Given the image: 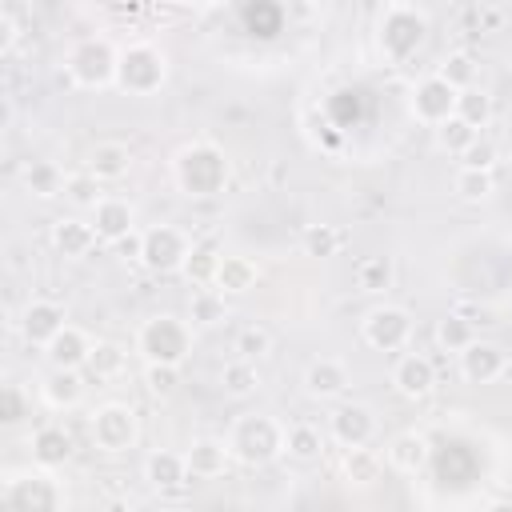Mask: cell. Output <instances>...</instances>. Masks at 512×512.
<instances>
[{"mask_svg":"<svg viewBox=\"0 0 512 512\" xmlns=\"http://www.w3.org/2000/svg\"><path fill=\"white\" fill-rule=\"evenodd\" d=\"M172 180H176V188L188 200H204V196L224 192V184H228V156H224V148H216L212 140L184 144L176 152V160H172Z\"/></svg>","mask_w":512,"mask_h":512,"instance_id":"obj_1","label":"cell"},{"mask_svg":"<svg viewBox=\"0 0 512 512\" xmlns=\"http://www.w3.org/2000/svg\"><path fill=\"white\" fill-rule=\"evenodd\" d=\"M232 460L244 468H264L276 456H284V424L268 412H244L228 428Z\"/></svg>","mask_w":512,"mask_h":512,"instance_id":"obj_2","label":"cell"},{"mask_svg":"<svg viewBox=\"0 0 512 512\" xmlns=\"http://www.w3.org/2000/svg\"><path fill=\"white\" fill-rule=\"evenodd\" d=\"M136 352L144 356V364L180 368L192 356V324L172 312H156L136 328Z\"/></svg>","mask_w":512,"mask_h":512,"instance_id":"obj_3","label":"cell"},{"mask_svg":"<svg viewBox=\"0 0 512 512\" xmlns=\"http://www.w3.org/2000/svg\"><path fill=\"white\" fill-rule=\"evenodd\" d=\"M4 512H64L60 480L48 468H12L4 476Z\"/></svg>","mask_w":512,"mask_h":512,"instance_id":"obj_4","label":"cell"},{"mask_svg":"<svg viewBox=\"0 0 512 512\" xmlns=\"http://www.w3.org/2000/svg\"><path fill=\"white\" fill-rule=\"evenodd\" d=\"M68 80L76 88H108L116 84V68H120V52L104 40V36H80L68 56H64Z\"/></svg>","mask_w":512,"mask_h":512,"instance_id":"obj_5","label":"cell"},{"mask_svg":"<svg viewBox=\"0 0 512 512\" xmlns=\"http://www.w3.org/2000/svg\"><path fill=\"white\" fill-rule=\"evenodd\" d=\"M428 36V12L412 4H388L380 16V52L396 64H404Z\"/></svg>","mask_w":512,"mask_h":512,"instance_id":"obj_6","label":"cell"},{"mask_svg":"<svg viewBox=\"0 0 512 512\" xmlns=\"http://www.w3.org/2000/svg\"><path fill=\"white\" fill-rule=\"evenodd\" d=\"M168 80V56L156 44H128L120 52V68H116V84L128 96H152L160 92V84Z\"/></svg>","mask_w":512,"mask_h":512,"instance_id":"obj_7","label":"cell"},{"mask_svg":"<svg viewBox=\"0 0 512 512\" xmlns=\"http://www.w3.org/2000/svg\"><path fill=\"white\" fill-rule=\"evenodd\" d=\"M88 436L100 452L108 456H120V452H132L136 440H140V420L128 404L120 400H104L92 416H88Z\"/></svg>","mask_w":512,"mask_h":512,"instance_id":"obj_8","label":"cell"},{"mask_svg":"<svg viewBox=\"0 0 512 512\" xmlns=\"http://www.w3.org/2000/svg\"><path fill=\"white\" fill-rule=\"evenodd\" d=\"M364 344H372L376 352H408V340H412V312L400 308V304H376L364 324Z\"/></svg>","mask_w":512,"mask_h":512,"instance_id":"obj_9","label":"cell"},{"mask_svg":"<svg viewBox=\"0 0 512 512\" xmlns=\"http://www.w3.org/2000/svg\"><path fill=\"white\" fill-rule=\"evenodd\" d=\"M188 252H192V240L176 228V224H156V228H148L144 232V248H140V264L148 268V272H180L184 268V260H188Z\"/></svg>","mask_w":512,"mask_h":512,"instance_id":"obj_10","label":"cell"},{"mask_svg":"<svg viewBox=\"0 0 512 512\" xmlns=\"http://www.w3.org/2000/svg\"><path fill=\"white\" fill-rule=\"evenodd\" d=\"M456 100H460V92H456L452 84H444V80L432 72V76L416 80V88H412V96H408V112H412L420 124L440 128L444 120L456 116Z\"/></svg>","mask_w":512,"mask_h":512,"instance_id":"obj_11","label":"cell"},{"mask_svg":"<svg viewBox=\"0 0 512 512\" xmlns=\"http://www.w3.org/2000/svg\"><path fill=\"white\" fill-rule=\"evenodd\" d=\"M16 328H20L24 344H32V348H48V344L68 328V316H64V308H60L56 300L36 296V300H28V304H24V312H20Z\"/></svg>","mask_w":512,"mask_h":512,"instance_id":"obj_12","label":"cell"},{"mask_svg":"<svg viewBox=\"0 0 512 512\" xmlns=\"http://www.w3.org/2000/svg\"><path fill=\"white\" fill-rule=\"evenodd\" d=\"M376 412L368 404H336L332 416H328V436L340 444V448H368L372 436H376Z\"/></svg>","mask_w":512,"mask_h":512,"instance_id":"obj_13","label":"cell"},{"mask_svg":"<svg viewBox=\"0 0 512 512\" xmlns=\"http://www.w3.org/2000/svg\"><path fill=\"white\" fill-rule=\"evenodd\" d=\"M392 388L404 400H424L436 388V364L424 352H400L392 364Z\"/></svg>","mask_w":512,"mask_h":512,"instance_id":"obj_14","label":"cell"},{"mask_svg":"<svg viewBox=\"0 0 512 512\" xmlns=\"http://www.w3.org/2000/svg\"><path fill=\"white\" fill-rule=\"evenodd\" d=\"M508 368V352L496 340H476L460 352V376L468 384H496Z\"/></svg>","mask_w":512,"mask_h":512,"instance_id":"obj_15","label":"cell"},{"mask_svg":"<svg viewBox=\"0 0 512 512\" xmlns=\"http://www.w3.org/2000/svg\"><path fill=\"white\" fill-rule=\"evenodd\" d=\"M92 228H96V236H100L104 244H120L124 236H132V232H136V208H132V200H124V196H104V200L92 208Z\"/></svg>","mask_w":512,"mask_h":512,"instance_id":"obj_16","label":"cell"},{"mask_svg":"<svg viewBox=\"0 0 512 512\" xmlns=\"http://www.w3.org/2000/svg\"><path fill=\"white\" fill-rule=\"evenodd\" d=\"M28 448H32V464L36 468H60V464H68L72 460V432L64 428V424H56V420H48V424H40L32 436H28Z\"/></svg>","mask_w":512,"mask_h":512,"instance_id":"obj_17","label":"cell"},{"mask_svg":"<svg viewBox=\"0 0 512 512\" xmlns=\"http://www.w3.org/2000/svg\"><path fill=\"white\" fill-rule=\"evenodd\" d=\"M300 384H304V396H312V400H340L348 392V368L336 356H320L304 368Z\"/></svg>","mask_w":512,"mask_h":512,"instance_id":"obj_18","label":"cell"},{"mask_svg":"<svg viewBox=\"0 0 512 512\" xmlns=\"http://www.w3.org/2000/svg\"><path fill=\"white\" fill-rule=\"evenodd\" d=\"M52 248L64 256V260H84L96 244H100V236H96V228H92V220H80V216H60V220H52Z\"/></svg>","mask_w":512,"mask_h":512,"instance_id":"obj_19","label":"cell"},{"mask_svg":"<svg viewBox=\"0 0 512 512\" xmlns=\"http://www.w3.org/2000/svg\"><path fill=\"white\" fill-rule=\"evenodd\" d=\"M184 460H188V476H192V480H216V476L228 472V464H232V448H228V440L200 436V440L188 444Z\"/></svg>","mask_w":512,"mask_h":512,"instance_id":"obj_20","label":"cell"},{"mask_svg":"<svg viewBox=\"0 0 512 512\" xmlns=\"http://www.w3.org/2000/svg\"><path fill=\"white\" fill-rule=\"evenodd\" d=\"M384 460H388L396 472L416 476V472L428 468V460H432V444H428L424 432H396V436L388 440V448H384Z\"/></svg>","mask_w":512,"mask_h":512,"instance_id":"obj_21","label":"cell"},{"mask_svg":"<svg viewBox=\"0 0 512 512\" xmlns=\"http://www.w3.org/2000/svg\"><path fill=\"white\" fill-rule=\"evenodd\" d=\"M144 480H148L156 492H176V488H184V484L192 480L184 452H172V448L148 452V456H144Z\"/></svg>","mask_w":512,"mask_h":512,"instance_id":"obj_22","label":"cell"},{"mask_svg":"<svg viewBox=\"0 0 512 512\" xmlns=\"http://www.w3.org/2000/svg\"><path fill=\"white\" fill-rule=\"evenodd\" d=\"M128 168H132V148H128V144H120V140H100V144L88 148L84 172H92L100 184L128 176Z\"/></svg>","mask_w":512,"mask_h":512,"instance_id":"obj_23","label":"cell"},{"mask_svg":"<svg viewBox=\"0 0 512 512\" xmlns=\"http://www.w3.org/2000/svg\"><path fill=\"white\" fill-rule=\"evenodd\" d=\"M92 344H96V340H88L84 328L68 324V328L44 348V356H48L52 368H72V372H80V368L88 364V356H92Z\"/></svg>","mask_w":512,"mask_h":512,"instance_id":"obj_24","label":"cell"},{"mask_svg":"<svg viewBox=\"0 0 512 512\" xmlns=\"http://www.w3.org/2000/svg\"><path fill=\"white\" fill-rule=\"evenodd\" d=\"M40 396H44L48 408L68 412V408H76V404L84 400V376L72 372V368H52V372L40 380Z\"/></svg>","mask_w":512,"mask_h":512,"instance_id":"obj_25","label":"cell"},{"mask_svg":"<svg viewBox=\"0 0 512 512\" xmlns=\"http://www.w3.org/2000/svg\"><path fill=\"white\" fill-rule=\"evenodd\" d=\"M256 280H260V268H256V260H248V256H228L224 252V260H220V272H216V292H224V296H244V292H252L256 288Z\"/></svg>","mask_w":512,"mask_h":512,"instance_id":"obj_26","label":"cell"},{"mask_svg":"<svg viewBox=\"0 0 512 512\" xmlns=\"http://www.w3.org/2000/svg\"><path fill=\"white\" fill-rule=\"evenodd\" d=\"M220 260H224V252L212 244V240H200V244H192V252H188V260H184V280L192 284V288H212L216 284V272H220Z\"/></svg>","mask_w":512,"mask_h":512,"instance_id":"obj_27","label":"cell"},{"mask_svg":"<svg viewBox=\"0 0 512 512\" xmlns=\"http://www.w3.org/2000/svg\"><path fill=\"white\" fill-rule=\"evenodd\" d=\"M284 452L292 460H300V464H312V460L324 456V432L316 424H308V420H296V424L284 428Z\"/></svg>","mask_w":512,"mask_h":512,"instance_id":"obj_28","label":"cell"},{"mask_svg":"<svg viewBox=\"0 0 512 512\" xmlns=\"http://www.w3.org/2000/svg\"><path fill=\"white\" fill-rule=\"evenodd\" d=\"M340 468H344V480L352 488H372L380 480V472H384V460H380L376 448H344Z\"/></svg>","mask_w":512,"mask_h":512,"instance_id":"obj_29","label":"cell"},{"mask_svg":"<svg viewBox=\"0 0 512 512\" xmlns=\"http://www.w3.org/2000/svg\"><path fill=\"white\" fill-rule=\"evenodd\" d=\"M220 320H228V296L216 288H196L188 300V324L192 328H216Z\"/></svg>","mask_w":512,"mask_h":512,"instance_id":"obj_30","label":"cell"},{"mask_svg":"<svg viewBox=\"0 0 512 512\" xmlns=\"http://www.w3.org/2000/svg\"><path fill=\"white\" fill-rule=\"evenodd\" d=\"M64 184H68V176H64L60 164H52V160H32V164L24 168V188H28L36 200L64 196Z\"/></svg>","mask_w":512,"mask_h":512,"instance_id":"obj_31","label":"cell"},{"mask_svg":"<svg viewBox=\"0 0 512 512\" xmlns=\"http://www.w3.org/2000/svg\"><path fill=\"white\" fill-rule=\"evenodd\" d=\"M392 280H396V268H392V256H384V252L364 256L356 264V288L368 296H384L392 288Z\"/></svg>","mask_w":512,"mask_h":512,"instance_id":"obj_32","label":"cell"},{"mask_svg":"<svg viewBox=\"0 0 512 512\" xmlns=\"http://www.w3.org/2000/svg\"><path fill=\"white\" fill-rule=\"evenodd\" d=\"M480 336H476V324L468 320V316H460V312H444L440 320H436V344L444 348V352H464L468 344H476Z\"/></svg>","mask_w":512,"mask_h":512,"instance_id":"obj_33","label":"cell"},{"mask_svg":"<svg viewBox=\"0 0 512 512\" xmlns=\"http://www.w3.org/2000/svg\"><path fill=\"white\" fill-rule=\"evenodd\" d=\"M436 76H440L444 84H452L456 92H468V88H476V56H472L468 48H452V52L440 60Z\"/></svg>","mask_w":512,"mask_h":512,"instance_id":"obj_34","label":"cell"},{"mask_svg":"<svg viewBox=\"0 0 512 512\" xmlns=\"http://www.w3.org/2000/svg\"><path fill=\"white\" fill-rule=\"evenodd\" d=\"M84 368H88V376H96V380H116V376L128 368V352H124L116 340H96Z\"/></svg>","mask_w":512,"mask_h":512,"instance_id":"obj_35","label":"cell"},{"mask_svg":"<svg viewBox=\"0 0 512 512\" xmlns=\"http://www.w3.org/2000/svg\"><path fill=\"white\" fill-rule=\"evenodd\" d=\"M220 388H224L228 396H236V400L252 396V392L260 388V372H256V364H252V360L232 356V360L220 368Z\"/></svg>","mask_w":512,"mask_h":512,"instance_id":"obj_36","label":"cell"},{"mask_svg":"<svg viewBox=\"0 0 512 512\" xmlns=\"http://www.w3.org/2000/svg\"><path fill=\"white\" fill-rule=\"evenodd\" d=\"M340 244H344V236H340V228H336V224H308V228H304V236H300L304 256H316V260L336 256V252H340Z\"/></svg>","mask_w":512,"mask_h":512,"instance_id":"obj_37","label":"cell"},{"mask_svg":"<svg viewBox=\"0 0 512 512\" xmlns=\"http://www.w3.org/2000/svg\"><path fill=\"white\" fill-rule=\"evenodd\" d=\"M456 116L468 124V128H488V120H492V96L484 92V88H468V92H460V100H456Z\"/></svg>","mask_w":512,"mask_h":512,"instance_id":"obj_38","label":"cell"},{"mask_svg":"<svg viewBox=\"0 0 512 512\" xmlns=\"http://www.w3.org/2000/svg\"><path fill=\"white\" fill-rule=\"evenodd\" d=\"M432 132H436V144H440L444 152H452V156H464V152L476 144V136H480V132H476V128H468L460 116L444 120V124H440V128H432Z\"/></svg>","mask_w":512,"mask_h":512,"instance_id":"obj_39","label":"cell"},{"mask_svg":"<svg viewBox=\"0 0 512 512\" xmlns=\"http://www.w3.org/2000/svg\"><path fill=\"white\" fill-rule=\"evenodd\" d=\"M64 200L68 204H76V208H96L100 200H104V192H100V180L92 176V172H72L68 176V184H64Z\"/></svg>","mask_w":512,"mask_h":512,"instance_id":"obj_40","label":"cell"},{"mask_svg":"<svg viewBox=\"0 0 512 512\" xmlns=\"http://www.w3.org/2000/svg\"><path fill=\"white\" fill-rule=\"evenodd\" d=\"M232 348H236L240 360H252V364H256V360H264V356L272 352V332H268L264 324H248V328L236 332V344H232Z\"/></svg>","mask_w":512,"mask_h":512,"instance_id":"obj_41","label":"cell"},{"mask_svg":"<svg viewBox=\"0 0 512 512\" xmlns=\"http://www.w3.org/2000/svg\"><path fill=\"white\" fill-rule=\"evenodd\" d=\"M452 188H456V196L460 200H488L492 192H496V180H492V172H476V168H460L456 172V180H452Z\"/></svg>","mask_w":512,"mask_h":512,"instance_id":"obj_42","label":"cell"},{"mask_svg":"<svg viewBox=\"0 0 512 512\" xmlns=\"http://www.w3.org/2000/svg\"><path fill=\"white\" fill-rule=\"evenodd\" d=\"M176 384H180V368H172V364H144V388H148V396L168 400L176 392Z\"/></svg>","mask_w":512,"mask_h":512,"instance_id":"obj_43","label":"cell"},{"mask_svg":"<svg viewBox=\"0 0 512 512\" xmlns=\"http://www.w3.org/2000/svg\"><path fill=\"white\" fill-rule=\"evenodd\" d=\"M496 156H500V148H496V140H488L484 132L476 136V144L460 156L464 160V168H476V172H492V164H496Z\"/></svg>","mask_w":512,"mask_h":512,"instance_id":"obj_44","label":"cell"},{"mask_svg":"<svg viewBox=\"0 0 512 512\" xmlns=\"http://www.w3.org/2000/svg\"><path fill=\"white\" fill-rule=\"evenodd\" d=\"M24 416H28L24 392H20L16 384H4V388H0V420H4V424H16V420H24Z\"/></svg>","mask_w":512,"mask_h":512,"instance_id":"obj_45","label":"cell"},{"mask_svg":"<svg viewBox=\"0 0 512 512\" xmlns=\"http://www.w3.org/2000/svg\"><path fill=\"white\" fill-rule=\"evenodd\" d=\"M124 260H140V248H144V232H132V236H124L120 244H112Z\"/></svg>","mask_w":512,"mask_h":512,"instance_id":"obj_46","label":"cell"},{"mask_svg":"<svg viewBox=\"0 0 512 512\" xmlns=\"http://www.w3.org/2000/svg\"><path fill=\"white\" fill-rule=\"evenodd\" d=\"M16 44V20L12 12H0V52H8Z\"/></svg>","mask_w":512,"mask_h":512,"instance_id":"obj_47","label":"cell"},{"mask_svg":"<svg viewBox=\"0 0 512 512\" xmlns=\"http://www.w3.org/2000/svg\"><path fill=\"white\" fill-rule=\"evenodd\" d=\"M476 20H480V28H500L504 24V12L500 8H480Z\"/></svg>","mask_w":512,"mask_h":512,"instance_id":"obj_48","label":"cell"},{"mask_svg":"<svg viewBox=\"0 0 512 512\" xmlns=\"http://www.w3.org/2000/svg\"><path fill=\"white\" fill-rule=\"evenodd\" d=\"M492 512H512V504H496V508H492Z\"/></svg>","mask_w":512,"mask_h":512,"instance_id":"obj_49","label":"cell"}]
</instances>
